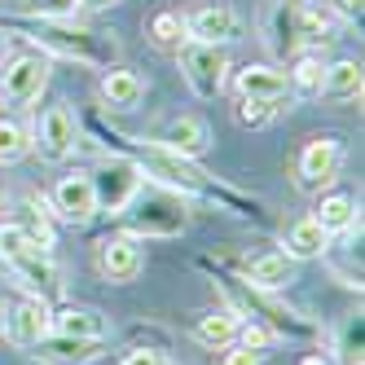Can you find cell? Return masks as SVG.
<instances>
[{"label":"cell","mask_w":365,"mask_h":365,"mask_svg":"<svg viewBox=\"0 0 365 365\" xmlns=\"http://www.w3.org/2000/svg\"><path fill=\"white\" fill-rule=\"evenodd\" d=\"M133 212H119L123 216V225L133 229L128 238H154V233H180L190 225V216H185V194H176V190H159V194H137L133 202Z\"/></svg>","instance_id":"6da1fadb"},{"label":"cell","mask_w":365,"mask_h":365,"mask_svg":"<svg viewBox=\"0 0 365 365\" xmlns=\"http://www.w3.org/2000/svg\"><path fill=\"white\" fill-rule=\"evenodd\" d=\"M93 194H97V212H106V216H119L128 212V202H133L145 185V172L128 159V154H110V159H101L93 172Z\"/></svg>","instance_id":"7a4b0ae2"},{"label":"cell","mask_w":365,"mask_h":365,"mask_svg":"<svg viewBox=\"0 0 365 365\" xmlns=\"http://www.w3.org/2000/svg\"><path fill=\"white\" fill-rule=\"evenodd\" d=\"M36 40L48 48V53L75 58L84 66H110V58H115V40L110 36H97V31H84V27H62V18H44Z\"/></svg>","instance_id":"3957f363"},{"label":"cell","mask_w":365,"mask_h":365,"mask_svg":"<svg viewBox=\"0 0 365 365\" xmlns=\"http://www.w3.org/2000/svg\"><path fill=\"white\" fill-rule=\"evenodd\" d=\"M176 62H180V75L185 84L194 88V97L212 101L225 93V80H229V53L220 44H198V40H185L176 48Z\"/></svg>","instance_id":"277c9868"},{"label":"cell","mask_w":365,"mask_h":365,"mask_svg":"<svg viewBox=\"0 0 365 365\" xmlns=\"http://www.w3.org/2000/svg\"><path fill=\"white\" fill-rule=\"evenodd\" d=\"M141 172H150L163 190H176V194H207V172L194 163V159H180L172 150H159V145H145V154L133 159Z\"/></svg>","instance_id":"5b68a950"},{"label":"cell","mask_w":365,"mask_h":365,"mask_svg":"<svg viewBox=\"0 0 365 365\" xmlns=\"http://www.w3.org/2000/svg\"><path fill=\"white\" fill-rule=\"evenodd\" d=\"M0 101L5 106H31L48 84V62L40 53H18L9 62H0Z\"/></svg>","instance_id":"8992f818"},{"label":"cell","mask_w":365,"mask_h":365,"mask_svg":"<svg viewBox=\"0 0 365 365\" xmlns=\"http://www.w3.org/2000/svg\"><path fill=\"white\" fill-rule=\"evenodd\" d=\"M75 145H80V128H75V115L66 106H48L36 119V133H31V150L40 154L44 163H66Z\"/></svg>","instance_id":"52a82bcc"},{"label":"cell","mask_w":365,"mask_h":365,"mask_svg":"<svg viewBox=\"0 0 365 365\" xmlns=\"http://www.w3.org/2000/svg\"><path fill=\"white\" fill-rule=\"evenodd\" d=\"M339 163H344V145H339L334 137H312L304 150H299V159H295V185L304 194H317L322 185H330Z\"/></svg>","instance_id":"ba28073f"},{"label":"cell","mask_w":365,"mask_h":365,"mask_svg":"<svg viewBox=\"0 0 365 365\" xmlns=\"http://www.w3.org/2000/svg\"><path fill=\"white\" fill-rule=\"evenodd\" d=\"M238 14H233V5H225V0H207V5H198L190 18H185V40H198V44H233L238 40Z\"/></svg>","instance_id":"9c48e42d"},{"label":"cell","mask_w":365,"mask_h":365,"mask_svg":"<svg viewBox=\"0 0 365 365\" xmlns=\"http://www.w3.org/2000/svg\"><path fill=\"white\" fill-rule=\"evenodd\" d=\"M141 269H145V251H141V242L137 238H101L97 242V273L106 277V282H137L141 277Z\"/></svg>","instance_id":"30bf717a"},{"label":"cell","mask_w":365,"mask_h":365,"mask_svg":"<svg viewBox=\"0 0 365 365\" xmlns=\"http://www.w3.org/2000/svg\"><path fill=\"white\" fill-rule=\"evenodd\" d=\"M159 150H172L180 159H202L207 150H212V128H207L198 115H176L159 128V137H154Z\"/></svg>","instance_id":"8fae6325"},{"label":"cell","mask_w":365,"mask_h":365,"mask_svg":"<svg viewBox=\"0 0 365 365\" xmlns=\"http://www.w3.org/2000/svg\"><path fill=\"white\" fill-rule=\"evenodd\" d=\"M53 212L62 220H71V225H88L97 216V194H93L88 172L58 176V185H53Z\"/></svg>","instance_id":"7c38bea8"},{"label":"cell","mask_w":365,"mask_h":365,"mask_svg":"<svg viewBox=\"0 0 365 365\" xmlns=\"http://www.w3.org/2000/svg\"><path fill=\"white\" fill-rule=\"evenodd\" d=\"M48 317H53V308H48V299L40 295H27V299H18L14 312L5 317V330L18 348H36L40 339L48 334Z\"/></svg>","instance_id":"4fadbf2b"},{"label":"cell","mask_w":365,"mask_h":365,"mask_svg":"<svg viewBox=\"0 0 365 365\" xmlns=\"http://www.w3.org/2000/svg\"><path fill=\"white\" fill-rule=\"evenodd\" d=\"M295 9H299V5H286V0H273V5L264 9V48H269L273 58H291V53H299Z\"/></svg>","instance_id":"5bb4252c"},{"label":"cell","mask_w":365,"mask_h":365,"mask_svg":"<svg viewBox=\"0 0 365 365\" xmlns=\"http://www.w3.org/2000/svg\"><path fill=\"white\" fill-rule=\"evenodd\" d=\"M101 356V339H66V334H44L36 344V361L44 365H93Z\"/></svg>","instance_id":"9a60e30c"},{"label":"cell","mask_w":365,"mask_h":365,"mask_svg":"<svg viewBox=\"0 0 365 365\" xmlns=\"http://www.w3.org/2000/svg\"><path fill=\"white\" fill-rule=\"evenodd\" d=\"M295 282V259L286 251H264L247 259V286L251 291H282V286Z\"/></svg>","instance_id":"2e32d148"},{"label":"cell","mask_w":365,"mask_h":365,"mask_svg":"<svg viewBox=\"0 0 365 365\" xmlns=\"http://www.w3.org/2000/svg\"><path fill=\"white\" fill-rule=\"evenodd\" d=\"M141 97H145V80L137 71L106 66V75H101V101H106V110H137Z\"/></svg>","instance_id":"e0dca14e"},{"label":"cell","mask_w":365,"mask_h":365,"mask_svg":"<svg viewBox=\"0 0 365 365\" xmlns=\"http://www.w3.org/2000/svg\"><path fill=\"white\" fill-rule=\"evenodd\" d=\"M238 97H259V101H291V84H286V71L277 66H247L238 71Z\"/></svg>","instance_id":"ac0fdd59"},{"label":"cell","mask_w":365,"mask_h":365,"mask_svg":"<svg viewBox=\"0 0 365 365\" xmlns=\"http://www.w3.org/2000/svg\"><path fill=\"white\" fill-rule=\"evenodd\" d=\"M238 326H242V312L238 308H212V312H202V317L194 322V339H198L202 348L225 352L233 339H238Z\"/></svg>","instance_id":"d6986e66"},{"label":"cell","mask_w":365,"mask_h":365,"mask_svg":"<svg viewBox=\"0 0 365 365\" xmlns=\"http://www.w3.org/2000/svg\"><path fill=\"white\" fill-rule=\"evenodd\" d=\"M282 247H286V255L295 259H322L326 251H330V233L312 220V216H299L291 229H286V238H282Z\"/></svg>","instance_id":"ffe728a7"},{"label":"cell","mask_w":365,"mask_h":365,"mask_svg":"<svg viewBox=\"0 0 365 365\" xmlns=\"http://www.w3.org/2000/svg\"><path fill=\"white\" fill-rule=\"evenodd\" d=\"M48 334H66V339H106V317L97 308H58L48 317Z\"/></svg>","instance_id":"44dd1931"},{"label":"cell","mask_w":365,"mask_h":365,"mask_svg":"<svg viewBox=\"0 0 365 365\" xmlns=\"http://www.w3.org/2000/svg\"><path fill=\"white\" fill-rule=\"evenodd\" d=\"M18 273L22 286H31V295H48L58 286V264H53V251H31L27 259H18V264H9Z\"/></svg>","instance_id":"7402d4cb"},{"label":"cell","mask_w":365,"mask_h":365,"mask_svg":"<svg viewBox=\"0 0 365 365\" xmlns=\"http://www.w3.org/2000/svg\"><path fill=\"white\" fill-rule=\"evenodd\" d=\"M312 220H317V225L330 233V238H334V233H352V229H361L356 202H352L348 194H330V198H322L317 212H312Z\"/></svg>","instance_id":"603a6c76"},{"label":"cell","mask_w":365,"mask_h":365,"mask_svg":"<svg viewBox=\"0 0 365 365\" xmlns=\"http://www.w3.org/2000/svg\"><path fill=\"white\" fill-rule=\"evenodd\" d=\"M322 93H326V97H339V101L361 97V62H352V58L330 62L326 75H322Z\"/></svg>","instance_id":"cb8c5ba5"},{"label":"cell","mask_w":365,"mask_h":365,"mask_svg":"<svg viewBox=\"0 0 365 365\" xmlns=\"http://www.w3.org/2000/svg\"><path fill=\"white\" fill-rule=\"evenodd\" d=\"M322 75H326V62L312 53H299L295 58V71H286V84H291V97H317L322 93Z\"/></svg>","instance_id":"d4e9b609"},{"label":"cell","mask_w":365,"mask_h":365,"mask_svg":"<svg viewBox=\"0 0 365 365\" xmlns=\"http://www.w3.org/2000/svg\"><path fill=\"white\" fill-rule=\"evenodd\" d=\"M31 251H44V247L27 233V225H0V259H5V269L27 259Z\"/></svg>","instance_id":"484cf974"},{"label":"cell","mask_w":365,"mask_h":365,"mask_svg":"<svg viewBox=\"0 0 365 365\" xmlns=\"http://www.w3.org/2000/svg\"><path fill=\"white\" fill-rule=\"evenodd\" d=\"M27 150H31V133H27V128L14 123V119H0V168L18 163Z\"/></svg>","instance_id":"4316f807"},{"label":"cell","mask_w":365,"mask_h":365,"mask_svg":"<svg viewBox=\"0 0 365 365\" xmlns=\"http://www.w3.org/2000/svg\"><path fill=\"white\" fill-rule=\"evenodd\" d=\"M150 40L159 44V48H180L185 44V18L163 9V14H154L150 18Z\"/></svg>","instance_id":"83f0119b"},{"label":"cell","mask_w":365,"mask_h":365,"mask_svg":"<svg viewBox=\"0 0 365 365\" xmlns=\"http://www.w3.org/2000/svg\"><path fill=\"white\" fill-rule=\"evenodd\" d=\"M273 115H277V106L259 101V97H238V106H233V119L242 128H264V123H273Z\"/></svg>","instance_id":"f1b7e54d"},{"label":"cell","mask_w":365,"mask_h":365,"mask_svg":"<svg viewBox=\"0 0 365 365\" xmlns=\"http://www.w3.org/2000/svg\"><path fill=\"white\" fill-rule=\"evenodd\" d=\"M339 352H344V365H361V317H348V322H344Z\"/></svg>","instance_id":"f546056e"},{"label":"cell","mask_w":365,"mask_h":365,"mask_svg":"<svg viewBox=\"0 0 365 365\" xmlns=\"http://www.w3.org/2000/svg\"><path fill=\"white\" fill-rule=\"evenodd\" d=\"M233 344H242V348H259V352H264V348L273 344V330H264L259 322H242V326H238V339H233Z\"/></svg>","instance_id":"4dcf8cb0"},{"label":"cell","mask_w":365,"mask_h":365,"mask_svg":"<svg viewBox=\"0 0 365 365\" xmlns=\"http://www.w3.org/2000/svg\"><path fill=\"white\" fill-rule=\"evenodd\" d=\"M119 365H176L163 348H128L119 356Z\"/></svg>","instance_id":"1f68e13d"},{"label":"cell","mask_w":365,"mask_h":365,"mask_svg":"<svg viewBox=\"0 0 365 365\" xmlns=\"http://www.w3.org/2000/svg\"><path fill=\"white\" fill-rule=\"evenodd\" d=\"M75 5H80V0H31L27 14H40V18H71Z\"/></svg>","instance_id":"d6a6232c"},{"label":"cell","mask_w":365,"mask_h":365,"mask_svg":"<svg viewBox=\"0 0 365 365\" xmlns=\"http://www.w3.org/2000/svg\"><path fill=\"white\" fill-rule=\"evenodd\" d=\"M269 352H259V348H242V344H229L225 348V365H264Z\"/></svg>","instance_id":"836d02e7"},{"label":"cell","mask_w":365,"mask_h":365,"mask_svg":"<svg viewBox=\"0 0 365 365\" xmlns=\"http://www.w3.org/2000/svg\"><path fill=\"white\" fill-rule=\"evenodd\" d=\"M299 365H330V356H322V352H308Z\"/></svg>","instance_id":"e575fe53"},{"label":"cell","mask_w":365,"mask_h":365,"mask_svg":"<svg viewBox=\"0 0 365 365\" xmlns=\"http://www.w3.org/2000/svg\"><path fill=\"white\" fill-rule=\"evenodd\" d=\"M344 5V14H352V18H361V0H339Z\"/></svg>","instance_id":"d590c367"},{"label":"cell","mask_w":365,"mask_h":365,"mask_svg":"<svg viewBox=\"0 0 365 365\" xmlns=\"http://www.w3.org/2000/svg\"><path fill=\"white\" fill-rule=\"evenodd\" d=\"M80 5H88V9H110V5H119V0H80Z\"/></svg>","instance_id":"8d00e7d4"},{"label":"cell","mask_w":365,"mask_h":365,"mask_svg":"<svg viewBox=\"0 0 365 365\" xmlns=\"http://www.w3.org/2000/svg\"><path fill=\"white\" fill-rule=\"evenodd\" d=\"M0 62H5V31H0Z\"/></svg>","instance_id":"74e56055"}]
</instances>
